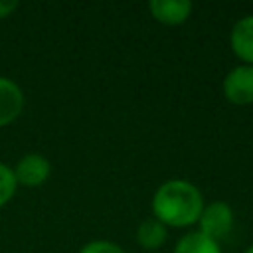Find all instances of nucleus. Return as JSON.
Instances as JSON below:
<instances>
[{
    "instance_id": "13",
    "label": "nucleus",
    "mask_w": 253,
    "mask_h": 253,
    "mask_svg": "<svg viewBox=\"0 0 253 253\" xmlns=\"http://www.w3.org/2000/svg\"><path fill=\"white\" fill-rule=\"evenodd\" d=\"M245 253H253V243H251V245H249V247L245 249Z\"/></svg>"
},
{
    "instance_id": "6",
    "label": "nucleus",
    "mask_w": 253,
    "mask_h": 253,
    "mask_svg": "<svg viewBox=\"0 0 253 253\" xmlns=\"http://www.w3.org/2000/svg\"><path fill=\"white\" fill-rule=\"evenodd\" d=\"M148 12L164 26H180L192 16L194 4L190 0H150Z\"/></svg>"
},
{
    "instance_id": "3",
    "label": "nucleus",
    "mask_w": 253,
    "mask_h": 253,
    "mask_svg": "<svg viewBox=\"0 0 253 253\" xmlns=\"http://www.w3.org/2000/svg\"><path fill=\"white\" fill-rule=\"evenodd\" d=\"M221 93L225 101L231 105H251L253 103V65L239 63L231 67L223 81H221Z\"/></svg>"
},
{
    "instance_id": "10",
    "label": "nucleus",
    "mask_w": 253,
    "mask_h": 253,
    "mask_svg": "<svg viewBox=\"0 0 253 253\" xmlns=\"http://www.w3.org/2000/svg\"><path fill=\"white\" fill-rule=\"evenodd\" d=\"M16 190H18V182L14 176V168L0 162V208H4L16 196Z\"/></svg>"
},
{
    "instance_id": "1",
    "label": "nucleus",
    "mask_w": 253,
    "mask_h": 253,
    "mask_svg": "<svg viewBox=\"0 0 253 253\" xmlns=\"http://www.w3.org/2000/svg\"><path fill=\"white\" fill-rule=\"evenodd\" d=\"M152 217L166 227H192L198 223L206 206L204 196L196 184L182 178H170L162 182L152 194Z\"/></svg>"
},
{
    "instance_id": "2",
    "label": "nucleus",
    "mask_w": 253,
    "mask_h": 253,
    "mask_svg": "<svg viewBox=\"0 0 253 253\" xmlns=\"http://www.w3.org/2000/svg\"><path fill=\"white\" fill-rule=\"evenodd\" d=\"M233 223H235V215L231 206L223 200H213L204 206L196 225L200 233L219 243L233 231Z\"/></svg>"
},
{
    "instance_id": "4",
    "label": "nucleus",
    "mask_w": 253,
    "mask_h": 253,
    "mask_svg": "<svg viewBox=\"0 0 253 253\" xmlns=\"http://www.w3.org/2000/svg\"><path fill=\"white\" fill-rule=\"evenodd\" d=\"M49 174H51V162L40 152L24 154L14 166V176L18 186H26V188L42 186L49 178Z\"/></svg>"
},
{
    "instance_id": "11",
    "label": "nucleus",
    "mask_w": 253,
    "mask_h": 253,
    "mask_svg": "<svg viewBox=\"0 0 253 253\" xmlns=\"http://www.w3.org/2000/svg\"><path fill=\"white\" fill-rule=\"evenodd\" d=\"M79 253H126L119 243L115 241H109V239H93V241H87Z\"/></svg>"
},
{
    "instance_id": "12",
    "label": "nucleus",
    "mask_w": 253,
    "mask_h": 253,
    "mask_svg": "<svg viewBox=\"0 0 253 253\" xmlns=\"http://www.w3.org/2000/svg\"><path fill=\"white\" fill-rule=\"evenodd\" d=\"M18 2L16 0H0V20L4 18H10L16 10H18Z\"/></svg>"
},
{
    "instance_id": "7",
    "label": "nucleus",
    "mask_w": 253,
    "mask_h": 253,
    "mask_svg": "<svg viewBox=\"0 0 253 253\" xmlns=\"http://www.w3.org/2000/svg\"><path fill=\"white\" fill-rule=\"evenodd\" d=\"M229 47L241 63L253 65V14L243 16L233 24L229 32Z\"/></svg>"
},
{
    "instance_id": "8",
    "label": "nucleus",
    "mask_w": 253,
    "mask_h": 253,
    "mask_svg": "<svg viewBox=\"0 0 253 253\" xmlns=\"http://www.w3.org/2000/svg\"><path fill=\"white\" fill-rule=\"evenodd\" d=\"M168 239V227L160 223L156 217H146L136 227V241L146 251L160 249Z\"/></svg>"
},
{
    "instance_id": "5",
    "label": "nucleus",
    "mask_w": 253,
    "mask_h": 253,
    "mask_svg": "<svg viewBox=\"0 0 253 253\" xmlns=\"http://www.w3.org/2000/svg\"><path fill=\"white\" fill-rule=\"evenodd\" d=\"M26 105V97L22 87L10 79L0 75V126H8L22 115Z\"/></svg>"
},
{
    "instance_id": "9",
    "label": "nucleus",
    "mask_w": 253,
    "mask_h": 253,
    "mask_svg": "<svg viewBox=\"0 0 253 253\" xmlns=\"http://www.w3.org/2000/svg\"><path fill=\"white\" fill-rule=\"evenodd\" d=\"M172 253H221V245L196 229V231L184 233L176 241Z\"/></svg>"
}]
</instances>
